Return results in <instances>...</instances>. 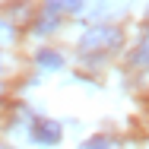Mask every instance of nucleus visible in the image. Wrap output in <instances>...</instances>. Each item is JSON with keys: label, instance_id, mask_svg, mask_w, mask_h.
<instances>
[{"label": "nucleus", "instance_id": "f257e3e1", "mask_svg": "<svg viewBox=\"0 0 149 149\" xmlns=\"http://www.w3.org/2000/svg\"><path fill=\"white\" fill-rule=\"evenodd\" d=\"M118 45H120V29L118 26H92L79 38V48L83 51H111Z\"/></svg>", "mask_w": 149, "mask_h": 149}, {"label": "nucleus", "instance_id": "f03ea898", "mask_svg": "<svg viewBox=\"0 0 149 149\" xmlns=\"http://www.w3.org/2000/svg\"><path fill=\"white\" fill-rule=\"evenodd\" d=\"M32 140L41 143V146L60 143V124H54V120H38V124L32 127Z\"/></svg>", "mask_w": 149, "mask_h": 149}, {"label": "nucleus", "instance_id": "7ed1b4c3", "mask_svg": "<svg viewBox=\"0 0 149 149\" xmlns=\"http://www.w3.org/2000/svg\"><path fill=\"white\" fill-rule=\"evenodd\" d=\"M57 19H60V10L54 6V3H48V6H45V13L38 16V26H35V32H38V35L54 32V29H57Z\"/></svg>", "mask_w": 149, "mask_h": 149}, {"label": "nucleus", "instance_id": "20e7f679", "mask_svg": "<svg viewBox=\"0 0 149 149\" xmlns=\"http://www.w3.org/2000/svg\"><path fill=\"white\" fill-rule=\"evenodd\" d=\"M35 60H38L41 70H60V67H63V57H60L57 51H38Z\"/></svg>", "mask_w": 149, "mask_h": 149}, {"label": "nucleus", "instance_id": "39448f33", "mask_svg": "<svg viewBox=\"0 0 149 149\" xmlns=\"http://www.w3.org/2000/svg\"><path fill=\"white\" fill-rule=\"evenodd\" d=\"M48 3H54L57 10H67V13H79L83 10V0H48Z\"/></svg>", "mask_w": 149, "mask_h": 149}, {"label": "nucleus", "instance_id": "423d86ee", "mask_svg": "<svg viewBox=\"0 0 149 149\" xmlns=\"http://www.w3.org/2000/svg\"><path fill=\"white\" fill-rule=\"evenodd\" d=\"M83 149H111V140L108 136H92V140L83 143Z\"/></svg>", "mask_w": 149, "mask_h": 149}, {"label": "nucleus", "instance_id": "0eeeda50", "mask_svg": "<svg viewBox=\"0 0 149 149\" xmlns=\"http://www.w3.org/2000/svg\"><path fill=\"white\" fill-rule=\"evenodd\" d=\"M136 63H149V35L140 41V54H136Z\"/></svg>", "mask_w": 149, "mask_h": 149}, {"label": "nucleus", "instance_id": "6e6552de", "mask_svg": "<svg viewBox=\"0 0 149 149\" xmlns=\"http://www.w3.org/2000/svg\"><path fill=\"white\" fill-rule=\"evenodd\" d=\"M0 41H13V29H10V22H0Z\"/></svg>", "mask_w": 149, "mask_h": 149}, {"label": "nucleus", "instance_id": "1a4fd4ad", "mask_svg": "<svg viewBox=\"0 0 149 149\" xmlns=\"http://www.w3.org/2000/svg\"><path fill=\"white\" fill-rule=\"evenodd\" d=\"M3 67H6V60H3V54H0V70H3Z\"/></svg>", "mask_w": 149, "mask_h": 149}, {"label": "nucleus", "instance_id": "9d476101", "mask_svg": "<svg viewBox=\"0 0 149 149\" xmlns=\"http://www.w3.org/2000/svg\"><path fill=\"white\" fill-rule=\"evenodd\" d=\"M146 26H149V16H146Z\"/></svg>", "mask_w": 149, "mask_h": 149}, {"label": "nucleus", "instance_id": "9b49d317", "mask_svg": "<svg viewBox=\"0 0 149 149\" xmlns=\"http://www.w3.org/2000/svg\"><path fill=\"white\" fill-rule=\"evenodd\" d=\"M0 149H6V146H0Z\"/></svg>", "mask_w": 149, "mask_h": 149}]
</instances>
